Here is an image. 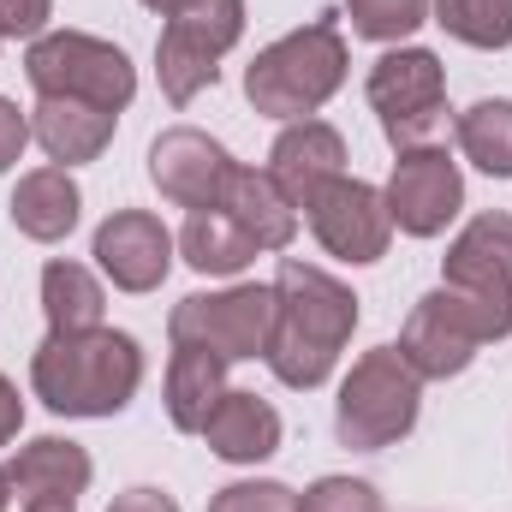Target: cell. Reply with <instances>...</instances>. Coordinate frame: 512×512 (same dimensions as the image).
I'll return each instance as SVG.
<instances>
[{"label":"cell","mask_w":512,"mask_h":512,"mask_svg":"<svg viewBox=\"0 0 512 512\" xmlns=\"http://www.w3.org/2000/svg\"><path fill=\"white\" fill-rule=\"evenodd\" d=\"M304 215H310L316 245L328 256H340V262H382L387 256L393 215H387V197L370 179H352V173L328 179V185L304 203Z\"/></svg>","instance_id":"11"},{"label":"cell","mask_w":512,"mask_h":512,"mask_svg":"<svg viewBox=\"0 0 512 512\" xmlns=\"http://www.w3.org/2000/svg\"><path fill=\"white\" fill-rule=\"evenodd\" d=\"M6 477H12V489H18L24 501H78V495L90 489L96 465H90V453H84L78 441L42 435V441L18 447V453L6 459Z\"/></svg>","instance_id":"17"},{"label":"cell","mask_w":512,"mask_h":512,"mask_svg":"<svg viewBox=\"0 0 512 512\" xmlns=\"http://www.w3.org/2000/svg\"><path fill=\"white\" fill-rule=\"evenodd\" d=\"M120 114L96 108V102H72V96H42L30 108V137L60 161V167H78V161H96L108 143H114Z\"/></svg>","instance_id":"16"},{"label":"cell","mask_w":512,"mask_h":512,"mask_svg":"<svg viewBox=\"0 0 512 512\" xmlns=\"http://www.w3.org/2000/svg\"><path fill=\"white\" fill-rule=\"evenodd\" d=\"M108 512H179V501L167 495V489H126V495H114V507Z\"/></svg>","instance_id":"31"},{"label":"cell","mask_w":512,"mask_h":512,"mask_svg":"<svg viewBox=\"0 0 512 512\" xmlns=\"http://www.w3.org/2000/svg\"><path fill=\"white\" fill-rule=\"evenodd\" d=\"M268 173L304 209L328 179L346 173V137L328 126V120H292V126L274 137V149H268Z\"/></svg>","instance_id":"14"},{"label":"cell","mask_w":512,"mask_h":512,"mask_svg":"<svg viewBox=\"0 0 512 512\" xmlns=\"http://www.w3.org/2000/svg\"><path fill=\"white\" fill-rule=\"evenodd\" d=\"M370 108L393 149H423L447 120V72L429 48H393L370 66Z\"/></svg>","instance_id":"9"},{"label":"cell","mask_w":512,"mask_h":512,"mask_svg":"<svg viewBox=\"0 0 512 512\" xmlns=\"http://www.w3.org/2000/svg\"><path fill=\"white\" fill-rule=\"evenodd\" d=\"M143 6H149V12H179L185 0H143Z\"/></svg>","instance_id":"35"},{"label":"cell","mask_w":512,"mask_h":512,"mask_svg":"<svg viewBox=\"0 0 512 512\" xmlns=\"http://www.w3.org/2000/svg\"><path fill=\"white\" fill-rule=\"evenodd\" d=\"M245 233L256 239V251H286L298 239V203L274 185L268 167H239L233 185H227V203H221Z\"/></svg>","instance_id":"20"},{"label":"cell","mask_w":512,"mask_h":512,"mask_svg":"<svg viewBox=\"0 0 512 512\" xmlns=\"http://www.w3.org/2000/svg\"><path fill=\"white\" fill-rule=\"evenodd\" d=\"M358 328V292L334 280L316 262L286 256L274 274V334H268V370L286 387H322L334 376L346 340Z\"/></svg>","instance_id":"1"},{"label":"cell","mask_w":512,"mask_h":512,"mask_svg":"<svg viewBox=\"0 0 512 512\" xmlns=\"http://www.w3.org/2000/svg\"><path fill=\"white\" fill-rule=\"evenodd\" d=\"M227 393V358L203 352V346H173L167 364V423L179 435H203L215 399Z\"/></svg>","instance_id":"21"},{"label":"cell","mask_w":512,"mask_h":512,"mask_svg":"<svg viewBox=\"0 0 512 512\" xmlns=\"http://www.w3.org/2000/svg\"><path fill=\"white\" fill-rule=\"evenodd\" d=\"M274 334V286H227V292H191L167 316L173 346H203L227 364H245L268 352Z\"/></svg>","instance_id":"8"},{"label":"cell","mask_w":512,"mask_h":512,"mask_svg":"<svg viewBox=\"0 0 512 512\" xmlns=\"http://www.w3.org/2000/svg\"><path fill=\"white\" fill-rule=\"evenodd\" d=\"M346 12L364 42H405L417 24H429V0H346Z\"/></svg>","instance_id":"26"},{"label":"cell","mask_w":512,"mask_h":512,"mask_svg":"<svg viewBox=\"0 0 512 512\" xmlns=\"http://www.w3.org/2000/svg\"><path fill=\"white\" fill-rule=\"evenodd\" d=\"M233 173H239V161L227 155V143H215L197 126H173L149 143V179L179 209H221Z\"/></svg>","instance_id":"12"},{"label":"cell","mask_w":512,"mask_h":512,"mask_svg":"<svg viewBox=\"0 0 512 512\" xmlns=\"http://www.w3.org/2000/svg\"><path fill=\"white\" fill-rule=\"evenodd\" d=\"M24 78L36 84V96H72V102H96L108 114H126L137 96V72H131L126 48L90 36V30L36 36L24 54Z\"/></svg>","instance_id":"7"},{"label":"cell","mask_w":512,"mask_h":512,"mask_svg":"<svg viewBox=\"0 0 512 512\" xmlns=\"http://www.w3.org/2000/svg\"><path fill=\"white\" fill-rule=\"evenodd\" d=\"M298 512H382V495L364 477H322L298 495Z\"/></svg>","instance_id":"27"},{"label":"cell","mask_w":512,"mask_h":512,"mask_svg":"<svg viewBox=\"0 0 512 512\" xmlns=\"http://www.w3.org/2000/svg\"><path fill=\"white\" fill-rule=\"evenodd\" d=\"M435 24L465 48H512V0H435Z\"/></svg>","instance_id":"25"},{"label":"cell","mask_w":512,"mask_h":512,"mask_svg":"<svg viewBox=\"0 0 512 512\" xmlns=\"http://www.w3.org/2000/svg\"><path fill=\"white\" fill-rule=\"evenodd\" d=\"M441 286L465 292H512V215H477L441 256Z\"/></svg>","instance_id":"18"},{"label":"cell","mask_w":512,"mask_h":512,"mask_svg":"<svg viewBox=\"0 0 512 512\" xmlns=\"http://www.w3.org/2000/svg\"><path fill=\"white\" fill-rule=\"evenodd\" d=\"M209 512H298V495L286 483H227L215 489Z\"/></svg>","instance_id":"28"},{"label":"cell","mask_w":512,"mask_h":512,"mask_svg":"<svg viewBox=\"0 0 512 512\" xmlns=\"http://www.w3.org/2000/svg\"><path fill=\"white\" fill-rule=\"evenodd\" d=\"M512 334V292H465V286H435L417 298V310L399 328V358L423 382H447L471 370L477 346Z\"/></svg>","instance_id":"4"},{"label":"cell","mask_w":512,"mask_h":512,"mask_svg":"<svg viewBox=\"0 0 512 512\" xmlns=\"http://www.w3.org/2000/svg\"><path fill=\"white\" fill-rule=\"evenodd\" d=\"M90 256L102 262V274L120 286V292H155L173 268V233L149 215V209H114L102 227H96V245Z\"/></svg>","instance_id":"13"},{"label":"cell","mask_w":512,"mask_h":512,"mask_svg":"<svg viewBox=\"0 0 512 512\" xmlns=\"http://www.w3.org/2000/svg\"><path fill=\"white\" fill-rule=\"evenodd\" d=\"M203 441L215 459L227 465H262L280 453V411L262 399V393H245V387H227L203 423Z\"/></svg>","instance_id":"15"},{"label":"cell","mask_w":512,"mask_h":512,"mask_svg":"<svg viewBox=\"0 0 512 512\" xmlns=\"http://www.w3.org/2000/svg\"><path fill=\"white\" fill-rule=\"evenodd\" d=\"M102 310H108L102 280L84 262L54 256L42 268V316H48V334H90V328H102Z\"/></svg>","instance_id":"23"},{"label":"cell","mask_w":512,"mask_h":512,"mask_svg":"<svg viewBox=\"0 0 512 512\" xmlns=\"http://www.w3.org/2000/svg\"><path fill=\"white\" fill-rule=\"evenodd\" d=\"M48 18H54V0H0V42L6 36H48Z\"/></svg>","instance_id":"29"},{"label":"cell","mask_w":512,"mask_h":512,"mask_svg":"<svg viewBox=\"0 0 512 512\" xmlns=\"http://www.w3.org/2000/svg\"><path fill=\"white\" fill-rule=\"evenodd\" d=\"M30 387L54 417H120L143 387V346L120 328L48 334L30 358Z\"/></svg>","instance_id":"2"},{"label":"cell","mask_w":512,"mask_h":512,"mask_svg":"<svg viewBox=\"0 0 512 512\" xmlns=\"http://www.w3.org/2000/svg\"><path fill=\"white\" fill-rule=\"evenodd\" d=\"M346 36H340V18L322 12L310 18L304 30L268 42L245 66V102L268 120H310L316 108L334 102V90L346 84Z\"/></svg>","instance_id":"3"},{"label":"cell","mask_w":512,"mask_h":512,"mask_svg":"<svg viewBox=\"0 0 512 512\" xmlns=\"http://www.w3.org/2000/svg\"><path fill=\"white\" fill-rule=\"evenodd\" d=\"M239 36H245V0H185L179 12H167V30L155 42L161 96L173 108H191L221 78V60L239 48Z\"/></svg>","instance_id":"6"},{"label":"cell","mask_w":512,"mask_h":512,"mask_svg":"<svg viewBox=\"0 0 512 512\" xmlns=\"http://www.w3.org/2000/svg\"><path fill=\"white\" fill-rule=\"evenodd\" d=\"M18 429H24V399H18V387L0 376V447H12Z\"/></svg>","instance_id":"32"},{"label":"cell","mask_w":512,"mask_h":512,"mask_svg":"<svg viewBox=\"0 0 512 512\" xmlns=\"http://www.w3.org/2000/svg\"><path fill=\"white\" fill-rule=\"evenodd\" d=\"M24 143H30V114H18V102H6V96H0V173H6V167H18Z\"/></svg>","instance_id":"30"},{"label":"cell","mask_w":512,"mask_h":512,"mask_svg":"<svg viewBox=\"0 0 512 512\" xmlns=\"http://www.w3.org/2000/svg\"><path fill=\"white\" fill-rule=\"evenodd\" d=\"M423 411V376L399 358V346H376L352 364L334 399V435L352 453H382L417 429Z\"/></svg>","instance_id":"5"},{"label":"cell","mask_w":512,"mask_h":512,"mask_svg":"<svg viewBox=\"0 0 512 512\" xmlns=\"http://www.w3.org/2000/svg\"><path fill=\"white\" fill-rule=\"evenodd\" d=\"M78 215H84V197H78L66 167H36L12 191V227L36 245H60L78 227Z\"/></svg>","instance_id":"19"},{"label":"cell","mask_w":512,"mask_h":512,"mask_svg":"<svg viewBox=\"0 0 512 512\" xmlns=\"http://www.w3.org/2000/svg\"><path fill=\"white\" fill-rule=\"evenodd\" d=\"M387 215L399 233L411 239H435L447 233V221L465 209V179H459V161L435 143L423 149H399L393 173H387Z\"/></svg>","instance_id":"10"},{"label":"cell","mask_w":512,"mask_h":512,"mask_svg":"<svg viewBox=\"0 0 512 512\" xmlns=\"http://www.w3.org/2000/svg\"><path fill=\"white\" fill-rule=\"evenodd\" d=\"M24 512H78V501H24Z\"/></svg>","instance_id":"33"},{"label":"cell","mask_w":512,"mask_h":512,"mask_svg":"<svg viewBox=\"0 0 512 512\" xmlns=\"http://www.w3.org/2000/svg\"><path fill=\"white\" fill-rule=\"evenodd\" d=\"M12 507V477H6V465H0V512Z\"/></svg>","instance_id":"34"},{"label":"cell","mask_w":512,"mask_h":512,"mask_svg":"<svg viewBox=\"0 0 512 512\" xmlns=\"http://www.w3.org/2000/svg\"><path fill=\"white\" fill-rule=\"evenodd\" d=\"M459 155L483 167L489 179H512V102L489 96L459 114Z\"/></svg>","instance_id":"24"},{"label":"cell","mask_w":512,"mask_h":512,"mask_svg":"<svg viewBox=\"0 0 512 512\" xmlns=\"http://www.w3.org/2000/svg\"><path fill=\"white\" fill-rule=\"evenodd\" d=\"M173 245H179V256H185L197 274H239V268L256 262V239L227 215V209H191Z\"/></svg>","instance_id":"22"}]
</instances>
